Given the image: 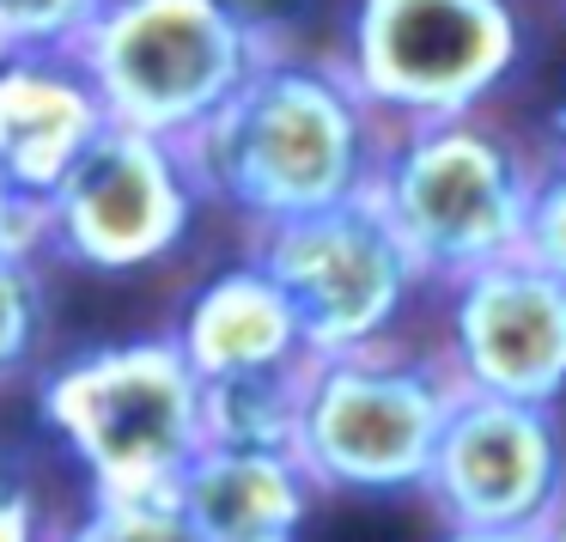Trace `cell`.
Returning <instances> with one entry per match:
<instances>
[{
	"mask_svg": "<svg viewBox=\"0 0 566 542\" xmlns=\"http://www.w3.org/2000/svg\"><path fill=\"white\" fill-rule=\"evenodd\" d=\"M201 196L232 208L250 232L298 213L366 196L378 171V116L342 74V62H311L281 50L184 140Z\"/></svg>",
	"mask_w": 566,
	"mask_h": 542,
	"instance_id": "6da1fadb",
	"label": "cell"
},
{
	"mask_svg": "<svg viewBox=\"0 0 566 542\" xmlns=\"http://www.w3.org/2000/svg\"><path fill=\"white\" fill-rule=\"evenodd\" d=\"M43 420L92 476V500L171 493L201 451V378L171 335L104 342L43 378Z\"/></svg>",
	"mask_w": 566,
	"mask_h": 542,
	"instance_id": "7a4b0ae2",
	"label": "cell"
},
{
	"mask_svg": "<svg viewBox=\"0 0 566 542\" xmlns=\"http://www.w3.org/2000/svg\"><path fill=\"white\" fill-rule=\"evenodd\" d=\"M536 165L481 116L408 123L384 140L366 196L402 238L420 281L451 286L481 262L517 257Z\"/></svg>",
	"mask_w": 566,
	"mask_h": 542,
	"instance_id": "3957f363",
	"label": "cell"
},
{
	"mask_svg": "<svg viewBox=\"0 0 566 542\" xmlns=\"http://www.w3.org/2000/svg\"><path fill=\"white\" fill-rule=\"evenodd\" d=\"M274 50H262L220 0H104L74 43L116 128L184 147Z\"/></svg>",
	"mask_w": 566,
	"mask_h": 542,
	"instance_id": "277c9868",
	"label": "cell"
},
{
	"mask_svg": "<svg viewBox=\"0 0 566 542\" xmlns=\"http://www.w3.org/2000/svg\"><path fill=\"white\" fill-rule=\"evenodd\" d=\"M451 396L457 384L439 359L390 354V342L311 359L298 463L335 500H408L427 488Z\"/></svg>",
	"mask_w": 566,
	"mask_h": 542,
	"instance_id": "5b68a950",
	"label": "cell"
},
{
	"mask_svg": "<svg viewBox=\"0 0 566 542\" xmlns=\"http://www.w3.org/2000/svg\"><path fill=\"white\" fill-rule=\"evenodd\" d=\"M524 62L517 0H354L342 74L378 123L475 116Z\"/></svg>",
	"mask_w": 566,
	"mask_h": 542,
	"instance_id": "8992f818",
	"label": "cell"
},
{
	"mask_svg": "<svg viewBox=\"0 0 566 542\" xmlns=\"http://www.w3.org/2000/svg\"><path fill=\"white\" fill-rule=\"evenodd\" d=\"M256 262L281 286L311 359L384 347L420 293V269L371 196H347L335 208L298 213L256 232Z\"/></svg>",
	"mask_w": 566,
	"mask_h": 542,
	"instance_id": "52a82bcc",
	"label": "cell"
},
{
	"mask_svg": "<svg viewBox=\"0 0 566 542\" xmlns=\"http://www.w3.org/2000/svg\"><path fill=\"white\" fill-rule=\"evenodd\" d=\"M43 208L55 257L92 274H135L184 244L208 196L177 140L111 123L43 196Z\"/></svg>",
	"mask_w": 566,
	"mask_h": 542,
	"instance_id": "ba28073f",
	"label": "cell"
},
{
	"mask_svg": "<svg viewBox=\"0 0 566 542\" xmlns=\"http://www.w3.org/2000/svg\"><path fill=\"white\" fill-rule=\"evenodd\" d=\"M420 493L444 530H554L566 518L560 415L457 390Z\"/></svg>",
	"mask_w": 566,
	"mask_h": 542,
	"instance_id": "9c48e42d",
	"label": "cell"
},
{
	"mask_svg": "<svg viewBox=\"0 0 566 542\" xmlns=\"http://www.w3.org/2000/svg\"><path fill=\"white\" fill-rule=\"evenodd\" d=\"M444 342H451L457 390L500 403L560 408L566 396V281L542 274L524 257H500L457 274Z\"/></svg>",
	"mask_w": 566,
	"mask_h": 542,
	"instance_id": "30bf717a",
	"label": "cell"
},
{
	"mask_svg": "<svg viewBox=\"0 0 566 542\" xmlns=\"http://www.w3.org/2000/svg\"><path fill=\"white\" fill-rule=\"evenodd\" d=\"M104 128L111 116L74 55H7L0 62V171L25 196H50Z\"/></svg>",
	"mask_w": 566,
	"mask_h": 542,
	"instance_id": "8fae6325",
	"label": "cell"
},
{
	"mask_svg": "<svg viewBox=\"0 0 566 542\" xmlns=\"http://www.w3.org/2000/svg\"><path fill=\"white\" fill-rule=\"evenodd\" d=\"M196 542H305L323 493L298 457L196 451L171 488Z\"/></svg>",
	"mask_w": 566,
	"mask_h": 542,
	"instance_id": "7c38bea8",
	"label": "cell"
},
{
	"mask_svg": "<svg viewBox=\"0 0 566 542\" xmlns=\"http://www.w3.org/2000/svg\"><path fill=\"white\" fill-rule=\"evenodd\" d=\"M177 354L189 359L196 378H226V372H256V366H286V359H311L298 342V323L286 311L281 286L256 269V262H232V269L208 274L189 293L184 323H177Z\"/></svg>",
	"mask_w": 566,
	"mask_h": 542,
	"instance_id": "4fadbf2b",
	"label": "cell"
},
{
	"mask_svg": "<svg viewBox=\"0 0 566 542\" xmlns=\"http://www.w3.org/2000/svg\"><path fill=\"white\" fill-rule=\"evenodd\" d=\"M305 372H311V359L201 378V451L298 457V427H305Z\"/></svg>",
	"mask_w": 566,
	"mask_h": 542,
	"instance_id": "5bb4252c",
	"label": "cell"
},
{
	"mask_svg": "<svg viewBox=\"0 0 566 542\" xmlns=\"http://www.w3.org/2000/svg\"><path fill=\"white\" fill-rule=\"evenodd\" d=\"M104 0H0V50L7 55H74Z\"/></svg>",
	"mask_w": 566,
	"mask_h": 542,
	"instance_id": "9a60e30c",
	"label": "cell"
},
{
	"mask_svg": "<svg viewBox=\"0 0 566 542\" xmlns=\"http://www.w3.org/2000/svg\"><path fill=\"white\" fill-rule=\"evenodd\" d=\"M62 542H196V530L171 493H135V500H92V512Z\"/></svg>",
	"mask_w": 566,
	"mask_h": 542,
	"instance_id": "2e32d148",
	"label": "cell"
},
{
	"mask_svg": "<svg viewBox=\"0 0 566 542\" xmlns=\"http://www.w3.org/2000/svg\"><path fill=\"white\" fill-rule=\"evenodd\" d=\"M517 257L536 262V269L554 274V281H566V159L536 165V177H530Z\"/></svg>",
	"mask_w": 566,
	"mask_h": 542,
	"instance_id": "e0dca14e",
	"label": "cell"
},
{
	"mask_svg": "<svg viewBox=\"0 0 566 542\" xmlns=\"http://www.w3.org/2000/svg\"><path fill=\"white\" fill-rule=\"evenodd\" d=\"M43 335V281L31 257H0V378H13Z\"/></svg>",
	"mask_w": 566,
	"mask_h": 542,
	"instance_id": "ac0fdd59",
	"label": "cell"
},
{
	"mask_svg": "<svg viewBox=\"0 0 566 542\" xmlns=\"http://www.w3.org/2000/svg\"><path fill=\"white\" fill-rule=\"evenodd\" d=\"M305 542H420L402 500H342L317 505Z\"/></svg>",
	"mask_w": 566,
	"mask_h": 542,
	"instance_id": "d6986e66",
	"label": "cell"
},
{
	"mask_svg": "<svg viewBox=\"0 0 566 542\" xmlns=\"http://www.w3.org/2000/svg\"><path fill=\"white\" fill-rule=\"evenodd\" d=\"M50 250V208L0 171V257H31Z\"/></svg>",
	"mask_w": 566,
	"mask_h": 542,
	"instance_id": "ffe728a7",
	"label": "cell"
},
{
	"mask_svg": "<svg viewBox=\"0 0 566 542\" xmlns=\"http://www.w3.org/2000/svg\"><path fill=\"white\" fill-rule=\"evenodd\" d=\"M220 7L262 43V50L281 55V50H298L293 38L305 31V19H311V7H317V0H220Z\"/></svg>",
	"mask_w": 566,
	"mask_h": 542,
	"instance_id": "44dd1931",
	"label": "cell"
},
{
	"mask_svg": "<svg viewBox=\"0 0 566 542\" xmlns=\"http://www.w3.org/2000/svg\"><path fill=\"white\" fill-rule=\"evenodd\" d=\"M0 542H43V500L7 451H0Z\"/></svg>",
	"mask_w": 566,
	"mask_h": 542,
	"instance_id": "7402d4cb",
	"label": "cell"
},
{
	"mask_svg": "<svg viewBox=\"0 0 566 542\" xmlns=\"http://www.w3.org/2000/svg\"><path fill=\"white\" fill-rule=\"evenodd\" d=\"M439 542H548V530H444Z\"/></svg>",
	"mask_w": 566,
	"mask_h": 542,
	"instance_id": "603a6c76",
	"label": "cell"
},
{
	"mask_svg": "<svg viewBox=\"0 0 566 542\" xmlns=\"http://www.w3.org/2000/svg\"><path fill=\"white\" fill-rule=\"evenodd\" d=\"M548 140H554V159H566V92H560V104L548 111Z\"/></svg>",
	"mask_w": 566,
	"mask_h": 542,
	"instance_id": "cb8c5ba5",
	"label": "cell"
},
{
	"mask_svg": "<svg viewBox=\"0 0 566 542\" xmlns=\"http://www.w3.org/2000/svg\"><path fill=\"white\" fill-rule=\"evenodd\" d=\"M548 542H566V518H560V524H554V530H548Z\"/></svg>",
	"mask_w": 566,
	"mask_h": 542,
	"instance_id": "d4e9b609",
	"label": "cell"
},
{
	"mask_svg": "<svg viewBox=\"0 0 566 542\" xmlns=\"http://www.w3.org/2000/svg\"><path fill=\"white\" fill-rule=\"evenodd\" d=\"M560 403H566V396H560ZM554 415H560V408H554ZM560 439H566V420H560Z\"/></svg>",
	"mask_w": 566,
	"mask_h": 542,
	"instance_id": "484cf974",
	"label": "cell"
},
{
	"mask_svg": "<svg viewBox=\"0 0 566 542\" xmlns=\"http://www.w3.org/2000/svg\"><path fill=\"white\" fill-rule=\"evenodd\" d=\"M0 62H7V50H0Z\"/></svg>",
	"mask_w": 566,
	"mask_h": 542,
	"instance_id": "4316f807",
	"label": "cell"
}]
</instances>
